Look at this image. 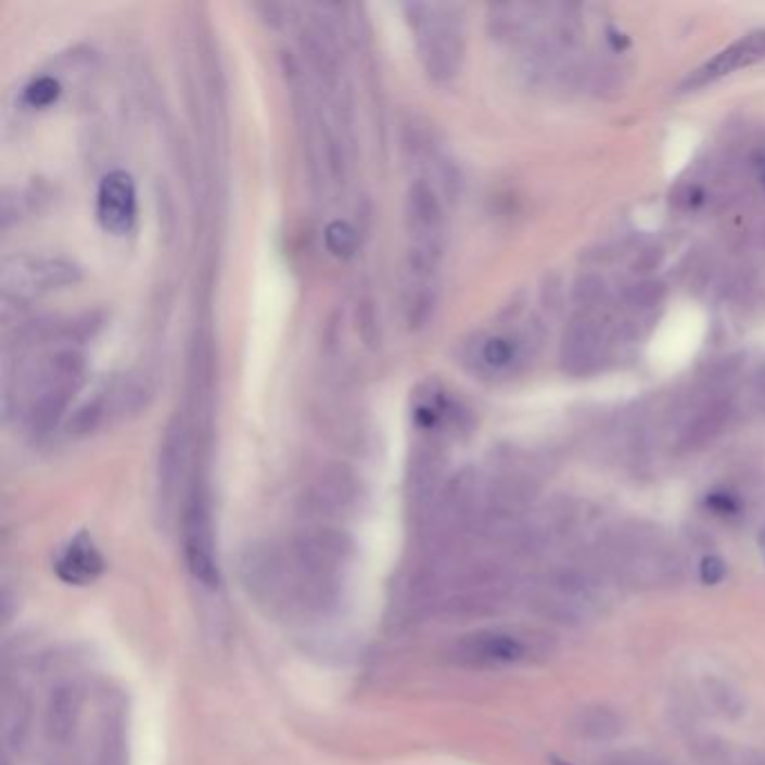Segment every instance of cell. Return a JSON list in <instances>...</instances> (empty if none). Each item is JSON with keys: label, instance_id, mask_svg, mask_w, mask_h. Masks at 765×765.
<instances>
[{"label": "cell", "instance_id": "cell-1", "mask_svg": "<svg viewBox=\"0 0 765 765\" xmlns=\"http://www.w3.org/2000/svg\"><path fill=\"white\" fill-rule=\"evenodd\" d=\"M600 571L636 588H662L680 582L683 559L678 550L651 525H622L600 541Z\"/></svg>", "mask_w": 765, "mask_h": 765}, {"label": "cell", "instance_id": "cell-2", "mask_svg": "<svg viewBox=\"0 0 765 765\" xmlns=\"http://www.w3.org/2000/svg\"><path fill=\"white\" fill-rule=\"evenodd\" d=\"M84 375L77 348H56L23 369L18 378V413L31 434L43 436L63 416Z\"/></svg>", "mask_w": 765, "mask_h": 765}, {"label": "cell", "instance_id": "cell-3", "mask_svg": "<svg viewBox=\"0 0 765 765\" xmlns=\"http://www.w3.org/2000/svg\"><path fill=\"white\" fill-rule=\"evenodd\" d=\"M557 651V640L539 628H487L460 638L451 660L472 670H508L537 664Z\"/></svg>", "mask_w": 765, "mask_h": 765}, {"label": "cell", "instance_id": "cell-4", "mask_svg": "<svg viewBox=\"0 0 765 765\" xmlns=\"http://www.w3.org/2000/svg\"><path fill=\"white\" fill-rule=\"evenodd\" d=\"M405 12L416 31L426 75L434 81H451L460 71L464 54L460 10L445 3H409Z\"/></svg>", "mask_w": 765, "mask_h": 765}, {"label": "cell", "instance_id": "cell-5", "mask_svg": "<svg viewBox=\"0 0 765 765\" xmlns=\"http://www.w3.org/2000/svg\"><path fill=\"white\" fill-rule=\"evenodd\" d=\"M182 552L189 573L203 586H218L220 565L216 554V535H214V514L212 498L207 485L197 479L189 485L182 503Z\"/></svg>", "mask_w": 765, "mask_h": 765}, {"label": "cell", "instance_id": "cell-6", "mask_svg": "<svg viewBox=\"0 0 765 765\" xmlns=\"http://www.w3.org/2000/svg\"><path fill=\"white\" fill-rule=\"evenodd\" d=\"M79 279L81 268L75 260L48 254H16L5 258L0 268V285H3L5 298H14V302L73 285Z\"/></svg>", "mask_w": 765, "mask_h": 765}, {"label": "cell", "instance_id": "cell-7", "mask_svg": "<svg viewBox=\"0 0 765 765\" xmlns=\"http://www.w3.org/2000/svg\"><path fill=\"white\" fill-rule=\"evenodd\" d=\"M607 350L604 323L592 313H577L563 332L559 364L561 371L571 378H586L600 369Z\"/></svg>", "mask_w": 765, "mask_h": 765}, {"label": "cell", "instance_id": "cell-8", "mask_svg": "<svg viewBox=\"0 0 765 765\" xmlns=\"http://www.w3.org/2000/svg\"><path fill=\"white\" fill-rule=\"evenodd\" d=\"M405 222L411 247L422 250H445V209L434 184L426 180H413L405 197Z\"/></svg>", "mask_w": 765, "mask_h": 765}, {"label": "cell", "instance_id": "cell-9", "mask_svg": "<svg viewBox=\"0 0 765 765\" xmlns=\"http://www.w3.org/2000/svg\"><path fill=\"white\" fill-rule=\"evenodd\" d=\"M735 418L725 393H714L701 388V400H696L683 416L676 447L680 451H698L714 443Z\"/></svg>", "mask_w": 765, "mask_h": 765}, {"label": "cell", "instance_id": "cell-10", "mask_svg": "<svg viewBox=\"0 0 765 765\" xmlns=\"http://www.w3.org/2000/svg\"><path fill=\"white\" fill-rule=\"evenodd\" d=\"M765 59V27L754 29L750 35L741 37L739 41L731 43L729 48L721 50L714 59L703 63L701 68H696L680 86L683 92H691L703 88L707 84H714L731 73H737L741 68H748L752 63H758Z\"/></svg>", "mask_w": 765, "mask_h": 765}, {"label": "cell", "instance_id": "cell-11", "mask_svg": "<svg viewBox=\"0 0 765 765\" xmlns=\"http://www.w3.org/2000/svg\"><path fill=\"white\" fill-rule=\"evenodd\" d=\"M302 48L310 71L328 92H337L342 84V52L335 31L321 18H310L302 27Z\"/></svg>", "mask_w": 765, "mask_h": 765}, {"label": "cell", "instance_id": "cell-12", "mask_svg": "<svg viewBox=\"0 0 765 765\" xmlns=\"http://www.w3.org/2000/svg\"><path fill=\"white\" fill-rule=\"evenodd\" d=\"M97 218L113 234H124L136 220V187L126 171L104 176L97 191Z\"/></svg>", "mask_w": 765, "mask_h": 765}, {"label": "cell", "instance_id": "cell-13", "mask_svg": "<svg viewBox=\"0 0 765 765\" xmlns=\"http://www.w3.org/2000/svg\"><path fill=\"white\" fill-rule=\"evenodd\" d=\"M187 456H189V431L184 420L176 416L164 429V438L160 445V460H157L160 494L166 498V501L176 496L184 479Z\"/></svg>", "mask_w": 765, "mask_h": 765}, {"label": "cell", "instance_id": "cell-14", "mask_svg": "<svg viewBox=\"0 0 765 765\" xmlns=\"http://www.w3.org/2000/svg\"><path fill=\"white\" fill-rule=\"evenodd\" d=\"M530 607L544 620H550L563 626H579L597 615V602L571 592L554 590L544 584H539L535 597L530 600Z\"/></svg>", "mask_w": 765, "mask_h": 765}, {"label": "cell", "instance_id": "cell-15", "mask_svg": "<svg viewBox=\"0 0 765 765\" xmlns=\"http://www.w3.org/2000/svg\"><path fill=\"white\" fill-rule=\"evenodd\" d=\"M54 571L65 584L86 586L104 573V559L88 535H79L56 557Z\"/></svg>", "mask_w": 765, "mask_h": 765}, {"label": "cell", "instance_id": "cell-16", "mask_svg": "<svg viewBox=\"0 0 765 765\" xmlns=\"http://www.w3.org/2000/svg\"><path fill=\"white\" fill-rule=\"evenodd\" d=\"M525 342L512 340L510 335H487L470 344L468 359L476 371L485 375L508 373L521 359Z\"/></svg>", "mask_w": 765, "mask_h": 765}, {"label": "cell", "instance_id": "cell-17", "mask_svg": "<svg viewBox=\"0 0 765 765\" xmlns=\"http://www.w3.org/2000/svg\"><path fill=\"white\" fill-rule=\"evenodd\" d=\"M573 731L590 743H609L624 735V718L607 705H586L573 716Z\"/></svg>", "mask_w": 765, "mask_h": 765}, {"label": "cell", "instance_id": "cell-18", "mask_svg": "<svg viewBox=\"0 0 765 765\" xmlns=\"http://www.w3.org/2000/svg\"><path fill=\"white\" fill-rule=\"evenodd\" d=\"M403 304H405V315H407V321L411 328H420V326L429 323V319L434 317V310L438 304L436 281L405 277Z\"/></svg>", "mask_w": 765, "mask_h": 765}, {"label": "cell", "instance_id": "cell-19", "mask_svg": "<svg viewBox=\"0 0 765 765\" xmlns=\"http://www.w3.org/2000/svg\"><path fill=\"white\" fill-rule=\"evenodd\" d=\"M705 696H707L710 705L714 707V712H718L725 718H739L745 714L743 696L721 678L705 680Z\"/></svg>", "mask_w": 765, "mask_h": 765}, {"label": "cell", "instance_id": "cell-20", "mask_svg": "<svg viewBox=\"0 0 765 765\" xmlns=\"http://www.w3.org/2000/svg\"><path fill=\"white\" fill-rule=\"evenodd\" d=\"M664 294H667V288H664L662 281H658V279H640L636 283L626 285L622 298H624V304L634 313H649V310L658 308L664 302Z\"/></svg>", "mask_w": 765, "mask_h": 765}, {"label": "cell", "instance_id": "cell-21", "mask_svg": "<svg viewBox=\"0 0 765 765\" xmlns=\"http://www.w3.org/2000/svg\"><path fill=\"white\" fill-rule=\"evenodd\" d=\"M573 296L582 310L592 313L607 306L609 302V285L600 275H582L573 288Z\"/></svg>", "mask_w": 765, "mask_h": 765}, {"label": "cell", "instance_id": "cell-22", "mask_svg": "<svg viewBox=\"0 0 765 765\" xmlns=\"http://www.w3.org/2000/svg\"><path fill=\"white\" fill-rule=\"evenodd\" d=\"M323 241L330 254H335L337 258H350L357 252L359 237L350 222L346 220H332L328 222L323 231Z\"/></svg>", "mask_w": 765, "mask_h": 765}, {"label": "cell", "instance_id": "cell-23", "mask_svg": "<svg viewBox=\"0 0 765 765\" xmlns=\"http://www.w3.org/2000/svg\"><path fill=\"white\" fill-rule=\"evenodd\" d=\"M59 90H61L59 81H56L54 77L43 75V77L35 79V81H31V84L25 88L23 97H25V102H27L29 106L46 109V106H50V104L54 102V99L59 97Z\"/></svg>", "mask_w": 765, "mask_h": 765}, {"label": "cell", "instance_id": "cell-24", "mask_svg": "<svg viewBox=\"0 0 765 765\" xmlns=\"http://www.w3.org/2000/svg\"><path fill=\"white\" fill-rule=\"evenodd\" d=\"M705 506L714 517H721V519H735L743 510L741 498L735 492H727V489H716L707 494Z\"/></svg>", "mask_w": 765, "mask_h": 765}, {"label": "cell", "instance_id": "cell-25", "mask_svg": "<svg viewBox=\"0 0 765 765\" xmlns=\"http://www.w3.org/2000/svg\"><path fill=\"white\" fill-rule=\"evenodd\" d=\"M698 577L705 586H718L727 577V563L716 554H707L698 565Z\"/></svg>", "mask_w": 765, "mask_h": 765}, {"label": "cell", "instance_id": "cell-26", "mask_svg": "<svg viewBox=\"0 0 765 765\" xmlns=\"http://www.w3.org/2000/svg\"><path fill=\"white\" fill-rule=\"evenodd\" d=\"M662 256H664V252L660 245H647L638 252V256L634 260V270L636 272H651L658 268Z\"/></svg>", "mask_w": 765, "mask_h": 765}, {"label": "cell", "instance_id": "cell-27", "mask_svg": "<svg viewBox=\"0 0 765 765\" xmlns=\"http://www.w3.org/2000/svg\"><path fill=\"white\" fill-rule=\"evenodd\" d=\"M607 765H667L645 752H620L607 761Z\"/></svg>", "mask_w": 765, "mask_h": 765}, {"label": "cell", "instance_id": "cell-28", "mask_svg": "<svg viewBox=\"0 0 765 765\" xmlns=\"http://www.w3.org/2000/svg\"><path fill=\"white\" fill-rule=\"evenodd\" d=\"M550 765H573V763H569V761H563V758H552V761H550Z\"/></svg>", "mask_w": 765, "mask_h": 765}, {"label": "cell", "instance_id": "cell-29", "mask_svg": "<svg viewBox=\"0 0 765 765\" xmlns=\"http://www.w3.org/2000/svg\"><path fill=\"white\" fill-rule=\"evenodd\" d=\"M761 180H763V187H765V160L761 162Z\"/></svg>", "mask_w": 765, "mask_h": 765}, {"label": "cell", "instance_id": "cell-30", "mask_svg": "<svg viewBox=\"0 0 765 765\" xmlns=\"http://www.w3.org/2000/svg\"><path fill=\"white\" fill-rule=\"evenodd\" d=\"M761 243H763V247H765V225H763V229H761Z\"/></svg>", "mask_w": 765, "mask_h": 765}]
</instances>
